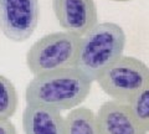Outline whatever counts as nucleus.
<instances>
[{
  "instance_id": "1",
  "label": "nucleus",
  "mask_w": 149,
  "mask_h": 134,
  "mask_svg": "<svg viewBox=\"0 0 149 134\" xmlns=\"http://www.w3.org/2000/svg\"><path fill=\"white\" fill-rule=\"evenodd\" d=\"M92 81L76 67L42 73L29 82L26 104H37L57 110L77 108L91 92Z\"/></svg>"
},
{
  "instance_id": "2",
  "label": "nucleus",
  "mask_w": 149,
  "mask_h": 134,
  "mask_svg": "<svg viewBox=\"0 0 149 134\" xmlns=\"http://www.w3.org/2000/svg\"><path fill=\"white\" fill-rule=\"evenodd\" d=\"M127 42L122 26L101 22L81 37L74 67L90 80L97 81L103 72L123 56Z\"/></svg>"
},
{
  "instance_id": "3",
  "label": "nucleus",
  "mask_w": 149,
  "mask_h": 134,
  "mask_svg": "<svg viewBox=\"0 0 149 134\" xmlns=\"http://www.w3.org/2000/svg\"><path fill=\"white\" fill-rule=\"evenodd\" d=\"M81 36L68 31L52 32L40 37L26 53V65L34 76L61 68L74 67Z\"/></svg>"
},
{
  "instance_id": "4",
  "label": "nucleus",
  "mask_w": 149,
  "mask_h": 134,
  "mask_svg": "<svg viewBox=\"0 0 149 134\" xmlns=\"http://www.w3.org/2000/svg\"><path fill=\"white\" fill-rule=\"evenodd\" d=\"M149 78V67L142 60L122 56L103 72L97 82L113 101L129 103L133 96Z\"/></svg>"
},
{
  "instance_id": "5",
  "label": "nucleus",
  "mask_w": 149,
  "mask_h": 134,
  "mask_svg": "<svg viewBox=\"0 0 149 134\" xmlns=\"http://www.w3.org/2000/svg\"><path fill=\"white\" fill-rule=\"evenodd\" d=\"M39 16V0H0V30L14 42H24L34 34Z\"/></svg>"
},
{
  "instance_id": "6",
  "label": "nucleus",
  "mask_w": 149,
  "mask_h": 134,
  "mask_svg": "<svg viewBox=\"0 0 149 134\" xmlns=\"http://www.w3.org/2000/svg\"><path fill=\"white\" fill-rule=\"evenodd\" d=\"M52 9L60 26L81 37L98 24L95 0H52Z\"/></svg>"
},
{
  "instance_id": "7",
  "label": "nucleus",
  "mask_w": 149,
  "mask_h": 134,
  "mask_svg": "<svg viewBox=\"0 0 149 134\" xmlns=\"http://www.w3.org/2000/svg\"><path fill=\"white\" fill-rule=\"evenodd\" d=\"M101 134H147L128 103L107 101L97 113Z\"/></svg>"
},
{
  "instance_id": "8",
  "label": "nucleus",
  "mask_w": 149,
  "mask_h": 134,
  "mask_svg": "<svg viewBox=\"0 0 149 134\" xmlns=\"http://www.w3.org/2000/svg\"><path fill=\"white\" fill-rule=\"evenodd\" d=\"M25 134H66V118L61 110L37 104H27L22 112Z\"/></svg>"
},
{
  "instance_id": "9",
  "label": "nucleus",
  "mask_w": 149,
  "mask_h": 134,
  "mask_svg": "<svg viewBox=\"0 0 149 134\" xmlns=\"http://www.w3.org/2000/svg\"><path fill=\"white\" fill-rule=\"evenodd\" d=\"M66 134H101L97 114L86 107H77L66 115Z\"/></svg>"
},
{
  "instance_id": "10",
  "label": "nucleus",
  "mask_w": 149,
  "mask_h": 134,
  "mask_svg": "<svg viewBox=\"0 0 149 134\" xmlns=\"http://www.w3.org/2000/svg\"><path fill=\"white\" fill-rule=\"evenodd\" d=\"M19 106V94L14 83L4 75H0V118L10 119Z\"/></svg>"
},
{
  "instance_id": "11",
  "label": "nucleus",
  "mask_w": 149,
  "mask_h": 134,
  "mask_svg": "<svg viewBox=\"0 0 149 134\" xmlns=\"http://www.w3.org/2000/svg\"><path fill=\"white\" fill-rule=\"evenodd\" d=\"M129 107L132 109L136 119L147 133L149 132V78L144 82L133 98L129 101Z\"/></svg>"
},
{
  "instance_id": "12",
  "label": "nucleus",
  "mask_w": 149,
  "mask_h": 134,
  "mask_svg": "<svg viewBox=\"0 0 149 134\" xmlns=\"http://www.w3.org/2000/svg\"><path fill=\"white\" fill-rule=\"evenodd\" d=\"M0 134H17L16 127L10 122V119L0 118Z\"/></svg>"
},
{
  "instance_id": "13",
  "label": "nucleus",
  "mask_w": 149,
  "mask_h": 134,
  "mask_svg": "<svg viewBox=\"0 0 149 134\" xmlns=\"http://www.w3.org/2000/svg\"><path fill=\"white\" fill-rule=\"evenodd\" d=\"M112 1H119V3H125V1H130V0H112Z\"/></svg>"
}]
</instances>
